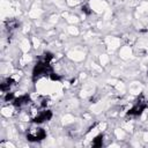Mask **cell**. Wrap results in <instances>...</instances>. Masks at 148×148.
<instances>
[{
	"mask_svg": "<svg viewBox=\"0 0 148 148\" xmlns=\"http://www.w3.org/2000/svg\"><path fill=\"white\" fill-rule=\"evenodd\" d=\"M103 145H104V135L103 134H98L91 141V147H102Z\"/></svg>",
	"mask_w": 148,
	"mask_h": 148,
	"instance_id": "obj_7",
	"label": "cell"
},
{
	"mask_svg": "<svg viewBox=\"0 0 148 148\" xmlns=\"http://www.w3.org/2000/svg\"><path fill=\"white\" fill-rule=\"evenodd\" d=\"M52 116H53V113H52L51 110H49V109H42V110H39V112H38L31 120H32L35 124L39 125V124H42V123H45V121L50 120V119L52 118Z\"/></svg>",
	"mask_w": 148,
	"mask_h": 148,
	"instance_id": "obj_4",
	"label": "cell"
},
{
	"mask_svg": "<svg viewBox=\"0 0 148 148\" xmlns=\"http://www.w3.org/2000/svg\"><path fill=\"white\" fill-rule=\"evenodd\" d=\"M53 72L52 69V66L51 64H46L44 61H38L35 67H34V71H32V79L34 81L36 80H39L42 77H46V76H50V74Z\"/></svg>",
	"mask_w": 148,
	"mask_h": 148,
	"instance_id": "obj_1",
	"label": "cell"
},
{
	"mask_svg": "<svg viewBox=\"0 0 148 148\" xmlns=\"http://www.w3.org/2000/svg\"><path fill=\"white\" fill-rule=\"evenodd\" d=\"M17 27H18V22L16 20H10V21H7L6 22V29L9 32H12L13 30H15Z\"/></svg>",
	"mask_w": 148,
	"mask_h": 148,
	"instance_id": "obj_8",
	"label": "cell"
},
{
	"mask_svg": "<svg viewBox=\"0 0 148 148\" xmlns=\"http://www.w3.org/2000/svg\"><path fill=\"white\" fill-rule=\"evenodd\" d=\"M82 12L83 13H86V14H91V10H90V8H89V6H87V5H84V6H82Z\"/></svg>",
	"mask_w": 148,
	"mask_h": 148,
	"instance_id": "obj_10",
	"label": "cell"
},
{
	"mask_svg": "<svg viewBox=\"0 0 148 148\" xmlns=\"http://www.w3.org/2000/svg\"><path fill=\"white\" fill-rule=\"evenodd\" d=\"M15 84H16V81H15L13 77H7V79H5V80L2 81V83H1V91H2L3 94L12 91V88H13Z\"/></svg>",
	"mask_w": 148,
	"mask_h": 148,
	"instance_id": "obj_6",
	"label": "cell"
},
{
	"mask_svg": "<svg viewBox=\"0 0 148 148\" xmlns=\"http://www.w3.org/2000/svg\"><path fill=\"white\" fill-rule=\"evenodd\" d=\"M147 105H148V103H147L146 98H145L143 96H140V97L135 101V103L133 104V106L127 111V116H131V117H139V116L146 110Z\"/></svg>",
	"mask_w": 148,
	"mask_h": 148,
	"instance_id": "obj_3",
	"label": "cell"
},
{
	"mask_svg": "<svg viewBox=\"0 0 148 148\" xmlns=\"http://www.w3.org/2000/svg\"><path fill=\"white\" fill-rule=\"evenodd\" d=\"M49 77H50L52 81H60V79H61V77H60V75H59V74H57V73H54V72H52V73L50 74V76H49Z\"/></svg>",
	"mask_w": 148,
	"mask_h": 148,
	"instance_id": "obj_9",
	"label": "cell"
},
{
	"mask_svg": "<svg viewBox=\"0 0 148 148\" xmlns=\"http://www.w3.org/2000/svg\"><path fill=\"white\" fill-rule=\"evenodd\" d=\"M31 98L28 94H24V95H20V96H16L15 99L13 101V105L14 108L16 109H24L27 106H29L31 104Z\"/></svg>",
	"mask_w": 148,
	"mask_h": 148,
	"instance_id": "obj_5",
	"label": "cell"
},
{
	"mask_svg": "<svg viewBox=\"0 0 148 148\" xmlns=\"http://www.w3.org/2000/svg\"><path fill=\"white\" fill-rule=\"evenodd\" d=\"M25 136L31 142H39L46 138V131L40 126H32L28 128Z\"/></svg>",
	"mask_w": 148,
	"mask_h": 148,
	"instance_id": "obj_2",
	"label": "cell"
}]
</instances>
